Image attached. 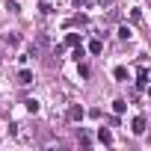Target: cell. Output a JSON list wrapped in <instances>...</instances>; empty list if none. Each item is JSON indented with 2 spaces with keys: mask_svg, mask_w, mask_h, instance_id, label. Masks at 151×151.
<instances>
[{
  "mask_svg": "<svg viewBox=\"0 0 151 151\" xmlns=\"http://www.w3.org/2000/svg\"><path fill=\"white\" fill-rule=\"evenodd\" d=\"M83 116H86L83 107H77V104H71V107H68V119H71V122H83Z\"/></svg>",
  "mask_w": 151,
  "mask_h": 151,
  "instance_id": "1",
  "label": "cell"
},
{
  "mask_svg": "<svg viewBox=\"0 0 151 151\" xmlns=\"http://www.w3.org/2000/svg\"><path fill=\"white\" fill-rule=\"evenodd\" d=\"M145 83H148V68L139 65V71H136V89H145Z\"/></svg>",
  "mask_w": 151,
  "mask_h": 151,
  "instance_id": "2",
  "label": "cell"
},
{
  "mask_svg": "<svg viewBox=\"0 0 151 151\" xmlns=\"http://www.w3.org/2000/svg\"><path fill=\"white\" fill-rule=\"evenodd\" d=\"M18 83H21V86H30V83H33V71L21 68V71H18Z\"/></svg>",
  "mask_w": 151,
  "mask_h": 151,
  "instance_id": "3",
  "label": "cell"
},
{
  "mask_svg": "<svg viewBox=\"0 0 151 151\" xmlns=\"http://www.w3.org/2000/svg\"><path fill=\"white\" fill-rule=\"evenodd\" d=\"M130 130H133V133H142V130H145V116H136L133 124H130Z\"/></svg>",
  "mask_w": 151,
  "mask_h": 151,
  "instance_id": "4",
  "label": "cell"
},
{
  "mask_svg": "<svg viewBox=\"0 0 151 151\" xmlns=\"http://www.w3.org/2000/svg\"><path fill=\"white\" fill-rule=\"evenodd\" d=\"M77 45H80V36L77 33H68L65 36V47H77Z\"/></svg>",
  "mask_w": 151,
  "mask_h": 151,
  "instance_id": "5",
  "label": "cell"
},
{
  "mask_svg": "<svg viewBox=\"0 0 151 151\" xmlns=\"http://www.w3.org/2000/svg\"><path fill=\"white\" fill-rule=\"evenodd\" d=\"M3 42H6V47H15V45L21 42V36H18V33H9V36H3Z\"/></svg>",
  "mask_w": 151,
  "mask_h": 151,
  "instance_id": "6",
  "label": "cell"
},
{
  "mask_svg": "<svg viewBox=\"0 0 151 151\" xmlns=\"http://www.w3.org/2000/svg\"><path fill=\"white\" fill-rule=\"evenodd\" d=\"M98 139H101L104 145H110V142H113V133H110L107 127H101V130H98Z\"/></svg>",
  "mask_w": 151,
  "mask_h": 151,
  "instance_id": "7",
  "label": "cell"
},
{
  "mask_svg": "<svg viewBox=\"0 0 151 151\" xmlns=\"http://www.w3.org/2000/svg\"><path fill=\"white\" fill-rule=\"evenodd\" d=\"M24 104H27V113H33V116L39 113V101H36V98H27Z\"/></svg>",
  "mask_w": 151,
  "mask_h": 151,
  "instance_id": "8",
  "label": "cell"
},
{
  "mask_svg": "<svg viewBox=\"0 0 151 151\" xmlns=\"http://www.w3.org/2000/svg\"><path fill=\"white\" fill-rule=\"evenodd\" d=\"M89 50H92V53L98 56V53L104 50V45H101V39H95V42H89Z\"/></svg>",
  "mask_w": 151,
  "mask_h": 151,
  "instance_id": "9",
  "label": "cell"
},
{
  "mask_svg": "<svg viewBox=\"0 0 151 151\" xmlns=\"http://www.w3.org/2000/svg\"><path fill=\"white\" fill-rule=\"evenodd\" d=\"M113 74H116V80H127V68H122V65H119Z\"/></svg>",
  "mask_w": 151,
  "mask_h": 151,
  "instance_id": "10",
  "label": "cell"
},
{
  "mask_svg": "<svg viewBox=\"0 0 151 151\" xmlns=\"http://www.w3.org/2000/svg\"><path fill=\"white\" fill-rule=\"evenodd\" d=\"M113 110H116V113H124L127 104H124V101H113Z\"/></svg>",
  "mask_w": 151,
  "mask_h": 151,
  "instance_id": "11",
  "label": "cell"
},
{
  "mask_svg": "<svg viewBox=\"0 0 151 151\" xmlns=\"http://www.w3.org/2000/svg\"><path fill=\"white\" fill-rule=\"evenodd\" d=\"M95 3H98V6H110V0H95Z\"/></svg>",
  "mask_w": 151,
  "mask_h": 151,
  "instance_id": "12",
  "label": "cell"
},
{
  "mask_svg": "<svg viewBox=\"0 0 151 151\" xmlns=\"http://www.w3.org/2000/svg\"><path fill=\"white\" fill-rule=\"evenodd\" d=\"M83 3H86V0H74V6H77V9H80V6H83Z\"/></svg>",
  "mask_w": 151,
  "mask_h": 151,
  "instance_id": "13",
  "label": "cell"
}]
</instances>
